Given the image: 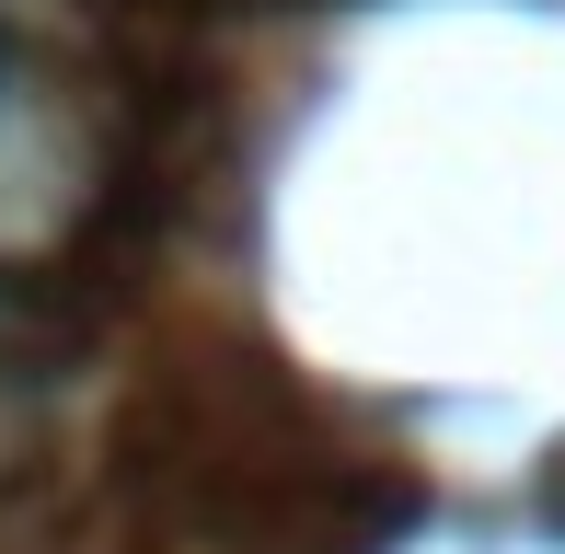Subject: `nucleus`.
Returning a JSON list of instances; mask_svg holds the SVG:
<instances>
[{
	"mask_svg": "<svg viewBox=\"0 0 565 554\" xmlns=\"http://www.w3.org/2000/svg\"><path fill=\"white\" fill-rule=\"evenodd\" d=\"M0 416H12V370H0Z\"/></svg>",
	"mask_w": 565,
	"mask_h": 554,
	"instance_id": "nucleus-1",
	"label": "nucleus"
}]
</instances>
